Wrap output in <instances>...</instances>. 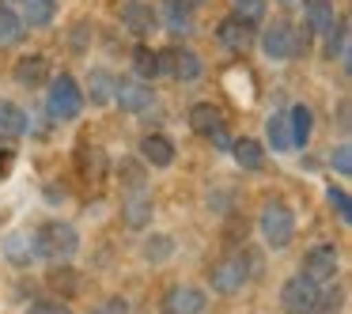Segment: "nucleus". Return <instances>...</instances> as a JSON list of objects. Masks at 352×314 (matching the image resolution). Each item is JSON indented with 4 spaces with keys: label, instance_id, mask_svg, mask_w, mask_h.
<instances>
[{
    "label": "nucleus",
    "instance_id": "nucleus-1",
    "mask_svg": "<svg viewBox=\"0 0 352 314\" xmlns=\"http://www.w3.org/2000/svg\"><path fill=\"white\" fill-rule=\"evenodd\" d=\"M80 250V231L69 220H46L34 231V254L50 265H69Z\"/></svg>",
    "mask_w": 352,
    "mask_h": 314
},
{
    "label": "nucleus",
    "instance_id": "nucleus-2",
    "mask_svg": "<svg viewBox=\"0 0 352 314\" xmlns=\"http://www.w3.org/2000/svg\"><path fill=\"white\" fill-rule=\"evenodd\" d=\"M50 91H46V114L54 122H76L80 110H84V91H80L76 76L61 72V76H50Z\"/></svg>",
    "mask_w": 352,
    "mask_h": 314
},
{
    "label": "nucleus",
    "instance_id": "nucleus-3",
    "mask_svg": "<svg viewBox=\"0 0 352 314\" xmlns=\"http://www.w3.org/2000/svg\"><path fill=\"white\" fill-rule=\"evenodd\" d=\"M254 265H258V261H254L246 250L223 254V258L212 265V273H208V280H212V291H220V295H235V291L254 276V273H250Z\"/></svg>",
    "mask_w": 352,
    "mask_h": 314
},
{
    "label": "nucleus",
    "instance_id": "nucleus-4",
    "mask_svg": "<svg viewBox=\"0 0 352 314\" xmlns=\"http://www.w3.org/2000/svg\"><path fill=\"white\" fill-rule=\"evenodd\" d=\"M258 231H261V238H265V246L284 250V246L296 238V212H292L284 201H265V208H261V216H258Z\"/></svg>",
    "mask_w": 352,
    "mask_h": 314
},
{
    "label": "nucleus",
    "instance_id": "nucleus-5",
    "mask_svg": "<svg viewBox=\"0 0 352 314\" xmlns=\"http://www.w3.org/2000/svg\"><path fill=\"white\" fill-rule=\"evenodd\" d=\"M318 303H322V284L307 280L303 273H296L292 280H284L280 306L288 314H318Z\"/></svg>",
    "mask_w": 352,
    "mask_h": 314
},
{
    "label": "nucleus",
    "instance_id": "nucleus-6",
    "mask_svg": "<svg viewBox=\"0 0 352 314\" xmlns=\"http://www.w3.org/2000/svg\"><path fill=\"white\" fill-rule=\"evenodd\" d=\"M186 122H190V129L197 133V137L212 140L216 148H231L228 122H223V110L220 106H212V102H193L190 114H186Z\"/></svg>",
    "mask_w": 352,
    "mask_h": 314
},
{
    "label": "nucleus",
    "instance_id": "nucleus-7",
    "mask_svg": "<svg viewBox=\"0 0 352 314\" xmlns=\"http://www.w3.org/2000/svg\"><path fill=\"white\" fill-rule=\"evenodd\" d=\"M258 46H261V54H265L269 61H276V65L299 57V49H296V27H292L288 19H273V23L261 31Z\"/></svg>",
    "mask_w": 352,
    "mask_h": 314
},
{
    "label": "nucleus",
    "instance_id": "nucleus-8",
    "mask_svg": "<svg viewBox=\"0 0 352 314\" xmlns=\"http://www.w3.org/2000/svg\"><path fill=\"white\" fill-rule=\"evenodd\" d=\"M201 69H205V65H201V57L193 54V49H186V46H167V49H160V72H163V76L190 84V80L201 76Z\"/></svg>",
    "mask_w": 352,
    "mask_h": 314
},
{
    "label": "nucleus",
    "instance_id": "nucleus-9",
    "mask_svg": "<svg viewBox=\"0 0 352 314\" xmlns=\"http://www.w3.org/2000/svg\"><path fill=\"white\" fill-rule=\"evenodd\" d=\"M118 19H122V27L133 38H152L160 31V16H155V8L148 0H125L122 8H118Z\"/></svg>",
    "mask_w": 352,
    "mask_h": 314
},
{
    "label": "nucleus",
    "instance_id": "nucleus-10",
    "mask_svg": "<svg viewBox=\"0 0 352 314\" xmlns=\"http://www.w3.org/2000/svg\"><path fill=\"white\" fill-rule=\"evenodd\" d=\"M160 27L167 34H175V38H186V34H193V27H197V12H193V0H160Z\"/></svg>",
    "mask_w": 352,
    "mask_h": 314
},
{
    "label": "nucleus",
    "instance_id": "nucleus-11",
    "mask_svg": "<svg viewBox=\"0 0 352 314\" xmlns=\"http://www.w3.org/2000/svg\"><path fill=\"white\" fill-rule=\"evenodd\" d=\"M299 273L314 284H329L337 276V250L329 243L311 246V250L303 254V261H299Z\"/></svg>",
    "mask_w": 352,
    "mask_h": 314
},
{
    "label": "nucleus",
    "instance_id": "nucleus-12",
    "mask_svg": "<svg viewBox=\"0 0 352 314\" xmlns=\"http://www.w3.org/2000/svg\"><path fill=\"white\" fill-rule=\"evenodd\" d=\"M114 102L125 110V114H144V110H152L155 102V91L152 84H144V80H118L114 84Z\"/></svg>",
    "mask_w": 352,
    "mask_h": 314
},
{
    "label": "nucleus",
    "instance_id": "nucleus-13",
    "mask_svg": "<svg viewBox=\"0 0 352 314\" xmlns=\"http://www.w3.org/2000/svg\"><path fill=\"white\" fill-rule=\"evenodd\" d=\"M107 170H110L107 152L99 144H91V140H80L76 144V175L87 186H99V182H107Z\"/></svg>",
    "mask_w": 352,
    "mask_h": 314
},
{
    "label": "nucleus",
    "instance_id": "nucleus-14",
    "mask_svg": "<svg viewBox=\"0 0 352 314\" xmlns=\"http://www.w3.org/2000/svg\"><path fill=\"white\" fill-rule=\"evenodd\" d=\"M216 38H220V46L231 49V54H246V49L258 42V31H254V23H246V19H239V16H223L220 27H216Z\"/></svg>",
    "mask_w": 352,
    "mask_h": 314
},
{
    "label": "nucleus",
    "instance_id": "nucleus-15",
    "mask_svg": "<svg viewBox=\"0 0 352 314\" xmlns=\"http://www.w3.org/2000/svg\"><path fill=\"white\" fill-rule=\"evenodd\" d=\"M205 306H208V295L193 284H175L163 295V314H205Z\"/></svg>",
    "mask_w": 352,
    "mask_h": 314
},
{
    "label": "nucleus",
    "instance_id": "nucleus-16",
    "mask_svg": "<svg viewBox=\"0 0 352 314\" xmlns=\"http://www.w3.org/2000/svg\"><path fill=\"white\" fill-rule=\"evenodd\" d=\"M12 76H16L19 87H27V91H38V87L50 84V57L46 54H23L16 61V69H12Z\"/></svg>",
    "mask_w": 352,
    "mask_h": 314
},
{
    "label": "nucleus",
    "instance_id": "nucleus-17",
    "mask_svg": "<svg viewBox=\"0 0 352 314\" xmlns=\"http://www.w3.org/2000/svg\"><path fill=\"white\" fill-rule=\"evenodd\" d=\"M152 216H155L152 193H148V190H129V193H125V201H122V220H125V227L140 231V227H148V223H152Z\"/></svg>",
    "mask_w": 352,
    "mask_h": 314
},
{
    "label": "nucleus",
    "instance_id": "nucleus-18",
    "mask_svg": "<svg viewBox=\"0 0 352 314\" xmlns=\"http://www.w3.org/2000/svg\"><path fill=\"white\" fill-rule=\"evenodd\" d=\"M140 159H144L148 167H170V163H175V140L163 137V133L140 137Z\"/></svg>",
    "mask_w": 352,
    "mask_h": 314
},
{
    "label": "nucleus",
    "instance_id": "nucleus-19",
    "mask_svg": "<svg viewBox=\"0 0 352 314\" xmlns=\"http://www.w3.org/2000/svg\"><path fill=\"white\" fill-rule=\"evenodd\" d=\"M0 250H4V258L12 261V265L27 269L38 254H34V235L31 231H8L4 235V243H0Z\"/></svg>",
    "mask_w": 352,
    "mask_h": 314
},
{
    "label": "nucleus",
    "instance_id": "nucleus-20",
    "mask_svg": "<svg viewBox=\"0 0 352 314\" xmlns=\"http://www.w3.org/2000/svg\"><path fill=\"white\" fill-rule=\"evenodd\" d=\"M299 8H303V23L311 27L314 34H326L329 27L337 23L333 0H299Z\"/></svg>",
    "mask_w": 352,
    "mask_h": 314
},
{
    "label": "nucleus",
    "instance_id": "nucleus-21",
    "mask_svg": "<svg viewBox=\"0 0 352 314\" xmlns=\"http://www.w3.org/2000/svg\"><path fill=\"white\" fill-rule=\"evenodd\" d=\"M27 133V110L12 99H0V140H19Z\"/></svg>",
    "mask_w": 352,
    "mask_h": 314
},
{
    "label": "nucleus",
    "instance_id": "nucleus-22",
    "mask_svg": "<svg viewBox=\"0 0 352 314\" xmlns=\"http://www.w3.org/2000/svg\"><path fill=\"white\" fill-rule=\"evenodd\" d=\"M288 133H292V148H307V144H311V133H314L311 106L296 102V106L288 110Z\"/></svg>",
    "mask_w": 352,
    "mask_h": 314
},
{
    "label": "nucleus",
    "instance_id": "nucleus-23",
    "mask_svg": "<svg viewBox=\"0 0 352 314\" xmlns=\"http://www.w3.org/2000/svg\"><path fill=\"white\" fill-rule=\"evenodd\" d=\"M322 38H326V61H341L349 69V19H337Z\"/></svg>",
    "mask_w": 352,
    "mask_h": 314
},
{
    "label": "nucleus",
    "instance_id": "nucleus-24",
    "mask_svg": "<svg viewBox=\"0 0 352 314\" xmlns=\"http://www.w3.org/2000/svg\"><path fill=\"white\" fill-rule=\"evenodd\" d=\"M57 16V0H23V12H19V19H23V27H50Z\"/></svg>",
    "mask_w": 352,
    "mask_h": 314
},
{
    "label": "nucleus",
    "instance_id": "nucleus-25",
    "mask_svg": "<svg viewBox=\"0 0 352 314\" xmlns=\"http://www.w3.org/2000/svg\"><path fill=\"white\" fill-rule=\"evenodd\" d=\"M133 72H137V80H144V84H152L155 76H163L160 72V49L140 42V46L133 49Z\"/></svg>",
    "mask_w": 352,
    "mask_h": 314
},
{
    "label": "nucleus",
    "instance_id": "nucleus-26",
    "mask_svg": "<svg viewBox=\"0 0 352 314\" xmlns=\"http://www.w3.org/2000/svg\"><path fill=\"white\" fill-rule=\"evenodd\" d=\"M114 84H118V80L110 76L107 69H95L91 76H87V91H84V99H91L95 106H102V102H114Z\"/></svg>",
    "mask_w": 352,
    "mask_h": 314
},
{
    "label": "nucleus",
    "instance_id": "nucleus-27",
    "mask_svg": "<svg viewBox=\"0 0 352 314\" xmlns=\"http://www.w3.org/2000/svg\"><path fill=\"white\" fill-rule=\"evenodd\" d=\"M23 34L27 27L19 19V12L12 4H0V46H16V42H23Z\"/></svg>",
    "mask_w": 352,
    "mask_h": 314
},
{
    "label": "nucleus",
    "instance_id": "nucleus-28",
    "mask_svg": "<svg viewBox=\"0 0 352 314\" xmlns=\"http://www.w3.org/2000/svg\"><path fill=\"white\" fill-rule=\"evenodd\" d=\"M231 155H235V163L243 170H261V163H265V152H261V144L258 140H235L231 144Z\"/></svg>",
    "mask_w": 352,
    "mask_h": 314
},
{
    "label": "nucleus",
    "instance_id": "nucleus-29",
    "mask_svg": "<svg viewBox=\"0 0 352 314\" xmlns=\"http://www.w3.org/2000/svg\"><path fill=\"white\" fill-rule=\"evenodd\" d=\"M265 137L273 152H292V133H288V114H273L265 122Z\"/></svg>",
    "mask_w": 352,
    "mask_h": 314
},
{
    "label": "nucleus",
    "instance_id": "nucleus-30",
    "mask_svg": "<svg viewBox=\"0 0 352 314\" xmlns=\"http://www.w3.org/2000/svg\"><path fill=\"white\" fill-rule=\"evenodd\" d=\"M50 284H54L57 291H61V299H72L80 291V273L69 265H54V273H50Z\"/></svg>",
    "mask_w": 352,
    "mask_h": 314
},
{
    "label": "nucleus",
    "instance_id": "nucleus-31",
    "mask_svg": "<svg viewBox=\"0 0 352 314\" xmlns=\"http://www.w3.org/2000/svg\"><path fill=\"white\" fill-rule=\"evenodd\" d=\"M326 201H329V208L337 212V220H341V223H352V201H349V193H344L341 186H329V190H326Z\"/></svg>",
    "mask_w": 352,
    "mask_h": 314
},
{
    "label": "nucleus",
    "instance_id": "nucleus-32",
    "mask_svg": "<svg viewBox=\"0 0 352 314\" xmlns=\"http://www.w3.org/2000/svg\"><path fill=\"white\" fill-rule=\"evenodd\" d=\"M170 254H175V238L170 235H152L144 243V258L148 261H163V258H170Z\"/></svg>",
    "mask_w": 352,
    "mask_h": 314
},
{
    "label": "nucleus",
    "instance_id": "nucleus-33",
    "mask_svg": "<svg viewBox=\"0 0 352 314\" xmlns=\"http://www.w3.org/2000/svg\"><path fill=\"white\" fill-rule=\"evenodd\" d=\"M118 178H122L125 190H144V167H140L137 159H125L122 167H118Z\"/></svg>",
    "mask_w": 352,
    "mask_h": 314
},
{
    "label": "nucleus",
    "instance_id": "nucleus-34",
    "mask_svg": "<svg viewBox=\"0 0 352 314\" xmlns=\"http://www.w3.org/2000/svg\"><path fill=\"white\" fill-rule=\"evenodd\" d=\"M231 16H239V19L258 27L261 16H265V0H235V12H231Z\"/></svg>",
    "mask_w": 352,
    "mask_h": 314
},
{
    "label": "nucleus",
    "instance_id": "nucleus-35",
    "mask_svg": "<svg viewBox=\"0 0 352 314\" xmlns=\"http://www.w3.org/2000/svg\"><path fill=\"white\" fill-rule=\"evenodd\" d=\"M329 167H333L337 175L349 178V175H352V148H349V144L333 148V152H329Z\"/></svg>",
    "mask_w": 352,
    "mask_h": 314
},
{
    "label": "nucleus",
    "instance_id": "nucleus-36",
    "mask_svg": "<svg viewBox=\"0 0 352 314\" xmlns=\"http://www.w3.org/2000/svg\"><path fill=\"white\" fill-rule=\"evenodd\" d=\"M91 314H129V299H125V295H110V299H102Z\"/></svg>",
    "mask_w": 352,
    "mask_h": 314
},
{
    "label": "nucleus",
    "instance_id": "nucleus-37",
    "mask_svg": "<svg viewBox=\"0 0 352 314\" xmlns=\"http://www.w3.org/2000/svg\"><path fill=\"white\" fill-rule=\"evenodd\" d=\"M27 314H72V311L65 306V299H38V303H31Z\"/></svg>",
    "mask_w": 352,
    "mask_h": 314
},
{
    "label": "nucleus",
    "instance_id": "nucleus-38",
    "mask_svg": "<svg viewBox=\"0 0 352 314\" xmlns=\"http://www.w3.org/2000/svg\"><path fill=\"white\" fill-rule=\"evenodd\" d=\"M12 163H16V152H8V148H0V178L12 170Z\"/></svg>",
    "mask_w": 352,
    "mask_h": 314
},
{
    "label": "nucleus",
    "instance_id": "nucleus-39",
    "mask_svg": "<svg viewBox=\"0 0 352 314\" xmlns=\"http://www.w3.org/2000/svg\"><path fill=\"white\" fill-rule=\"evenodd\" d=\"M337 125H341V129L349 133V125H352V122H349V102H341V122H337Z\"/></svg>",
    "mask_w": 352,
    "mask_h": 314
},
{
    "label": "nucleus",
    "instance_id": "nucleus-40",
    "mask_svg": "<svg viewBox=\"0 0 352 314\" xmlns=\"http://www.w3.org/2000/svg\"><path fill=\"white\" fill-rule=\"evenodd\" d=\"M276 4H280V8H288V12H292V8H299V0H276Z\"/></svg>",
    "mask_w": 352,
    "mask_h": 314
}]
</instances>
